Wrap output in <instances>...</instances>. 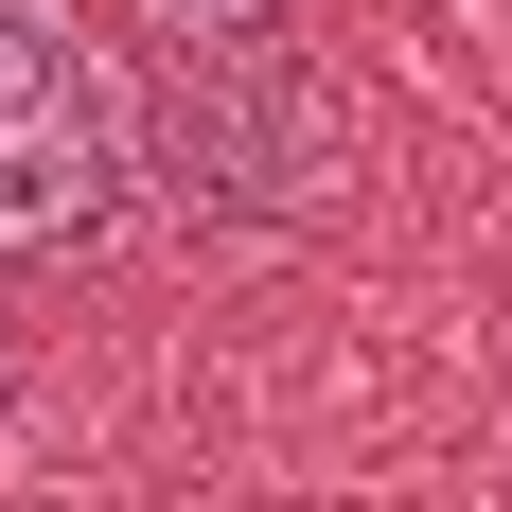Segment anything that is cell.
<instances>
[{"label": "cell", "mask_w": 512, "mask_h": 512, "mask_svg": "<svg viewBox=\"0 0 512 512\" xmlns=\"http://www.w3.org/2000/svg\"><path fill=\"white\" fill-rule=\"evenodd\" d=\"M142 177V106L71 36V0H0V248H71Z\"/></svg>", "instance_id": "1"}, {"label": "cell", "mask_w": 512, "mask_h": 512, "mask_svg": "<svg viewBox=\"0 0 512 512\" xmlns=\"http://www.w3.org/2000/svg\"><path fill=\"white\" fill-rule=\"evenodd\" d=\"M318 142V106L265 71L248 36H195V71H177V106H159V142H142V177L177 212H248V195H283V159Z\"/></svg>", "instance_id": "2"}, {"label": "cell", "mask_w": 512, "mask_h": 512, "mask_svg": "<svg viewBox=\"0 0 512 512\" xmlns=\"http://www.w3.org/2000/svg\"><path fill=\"white\" fill-rule=\"evenodd\" d=\"M0 389H18V371H0Z\"/></svg>", "instance_id": "3"}]
</instances>
